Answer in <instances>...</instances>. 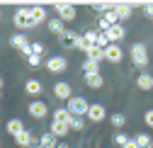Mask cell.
Listing matches in <instances>:
<instances>
[{
    "label": "cell",
    "instance_id": "obj_1",
    "mask_svg": "<svg viewBox=\"0 0 153 148\" xmlns=\"http://www.w3.org/2000/svg\"><path fill=\"white\" fill-rule=\"evenodd\" d=\"M129 56H131V61H134V66H139V68H146L148 66V46L143 44V41H136V44H131V49H129Z\"/></svg>",
    "mask_w": 153,
    "mask_h": 148
},
{
    "label": "cell",
    "instance_id": "obj_2",
    "mask_svg": "<svg viewBox=\"0 0 153 148\" xmlns=\"http://www.w3.org/2000/svg\"><path fill=\"white\" fill-rule=\"evenodd\" d=\"M66 109L73 114V117H88V109H90V102L85 97H71L66 102Z\"/></svg>",
    "mask_w": 153,
    "mask_h": 148
},
{
    "label": "cell",
    "instance_id": "obj_3",
    "mask_svg": "<svg viewBox=\"0 0 153 148\" xmlns=\"http://www.w3.org/2000/svg\"><path fill=\"white\" fill-rule=\"evenodd\" d=\"M12 22H15V27L17 29H32L34 24H32V17H29V7H17L15 10V15H12Z\"/></svg>",
    "mask_w": 153,
    "mask_h": 148
},
{
    "label": "cell",
    "instance_id": "obj_4",
    "mask_svg": "<svg viewBox=\"0 0 153 148\" xmlns=\"http://www.w3.org/2000/svg\"><path fill=\"white\" fill-rule=\"evenodd\" d=\"M27 112H29V117H34V119H46V117H49V104H46L44 100H32V102L27 104Z\"/></svg>",
    "mask_w": 153,
    "mask_h": 148
},
{
    "label": "cell",
    "instance_id": "obj_5",
    "mask_svg": "<svg viewBox=\"0 0 153 148\" xmlns=\"http://www.w3.org/2000/svg\"><path fill=\"white\" fill-rule=\"evenodd\" d=\"M53 10H56V15H59L63 22H73L75 17H78V10H75L73 5H68V3H53Z\"/></svg>",
    "mask_w": 153,
    "mask_h": 148
},
{
    "label": "cell",
    "instance_id": "obj_6",
    "mask_svg": "<svg viewBox=\"0 0 153 148\" xmlns=\"http://www.w3.org/2000/svg\"><path fill=\"white\" fill-rule=\"evenodd\" d=\"M44 66H46L49 73H63V70L68 68V58H66V56H49Z\"/></svg>",
    "mask_w": 153,
    "mask_h": 148
},
{
    "label": "cell",
    "instance_id": "obj_7",
    "mask_svg": "<svg viewBox=\"0 0 153 148\" xmlns=\"http://www.w3.org/2000/svg\"><path fill=\"white\" fill-rule=\"evenodd\" d=\"M15 143L20 148H39V138H34V134L29 129H25L20 136H15Z\"/></svg>",
    "mask_w": 153,
    "mask_h": 148
},
{
    "label": "cell",
    "instance_id": "obj_8",
    "mask_svg": "<svg viewBox=\"0 0 153 148\" xmlns=\"http://www.w3.org/2000/svg\"><path fill=\"white\" fill-rule=\"evenodd\" d=\"M29 17H32V24H34V27H39L42 22H49V20H51V17H49V10H46L44 5L29 7Z\"/></svg>",
    "mask_w": 153,
    "mask_h": 148
},
{
    "label": "cell",
    "instance_id": "obj_9",
    "mask_svg": "<svg viewBox=\"0 0 153 148\" xmlns=\"http://www.w3.org/2000/svg\"><path fill=\"white\" fill-rule=\"evenodd\" d=\"M53 97L56 100H71L73 97V87H71V83H66V80H59V83H56L53 85Z\"/></svg>",
    "mask_w": 153,
    "mask_h": 148
},
{
    "label": "cell",
    "instance_id": "obj_10",
    "mask_svg": "<svg viewBox=\"0 0 153 148\" xmlns=\"http://www.w3.org/2000/svg\"><path fill=\"white\" fill-rule=\"evenodd\" d=\"M122 58H124V51H122L119 44H109V46L105 49V61H109V63H122Z\"/></svg>",
    "mask_w": 153,
    "mask_h": 148
},
{
    "label": "cell",
    "instance_id": "obj_11",
    "mask_svg": "<svg viewBox=\"0 0 153 148\" xmlns=\"http://www.w3.org/2000/svg\"><path fill=\"white\" fill-rule=\"evenodd\" d=\"M105 34H107V39H109V44H119V41L124 39V36H126V27H124V24L119 22V24H114V27H109V29H107Z\"/></svg>",
    "mask_w": 153,
    "mask_h": 148
},
{
    "label": "cell",
    "instance_id": "obj_12",
    "mask_svg": "<svg viewBox=\"0 0 153 148\" xmlns=\"http://www.w3.org/2000/svg\"><path fill=\"white\" fill-rule=\"evenodd\" d=\"M88 119H90L92 124H100L102 119H107V109H105V104H90V109H88Z\"/></svg>",
    "mask_w": 153,
    "mask_h": 148
},
{
    "label": "cell",
    "instance_id": "obj_13",
    "mask_svg": "<svg viewBox=\"0 0 153 148\" xmlns=\"http://www.w3.org/2000/svg\"><path fill=\"white\" fill-rule=\"evenodd\" d=\"M78 32H75V29H66L61 36H59V44L63 46V49H75V41H78Z\"/></svg>",
    "mask_w": 153,
    "mask_h": 148
},
{
    "label": "cell",
    "instance_id": "obj_14",
    "mask_svg": "<svg viewBox=\"0 0 153 148\" xmlns=\"http://www.w3.org/2000/svg\"><path fill=\"white\" fill-rule=\"evenodd\" d=\"M25 92H27V95H32V97H39L42 92H44V85H42V80H36V78H29V80H25Z\"/></svg>",
    "mask_w": 153,
    "mask_h": 148
},
{
    "label": "cell",
    "instance_id": "obj_15",
    "mask_svg": "<svg viewBox=\"0 0 153 148\" xmlns=\"http://www.w3.org/2000/svg\"><path fill=\"white\" fill-rule=\"evenodd\" d=\"M49 131L56 136V138H66L68 134H71V126L66 124V121H51V129Z\"/></svg>",
    "mask_w": 153,
    "mask_h": 148
},
{
    "label": "cell",
    "instance_id": "obj_16",
    "mask_svg": "<svg viewBox=\"0 0 153 148\" xmlns=\"http://www.w3.org/2000/svg\"><path fill=\"white\" fill-rule=\"evenodd\" d=\"M46 27H49V32H51V34H56V36H61V34L68 29V27H66V22L61 20V17H51V20L46 22Z\"/></svg>",
    "mask_w": 153,
    "mask_h": 148
},
{
    "label": "cell",
    "instance_id": "obj_17",
    "mask_svg": "<svg viewBox=\"0 0 153 148\" xmlns=\"http://www.w3.org/2000/svg\"><path fill=\"white\" fill-rule=\"evenodd\" d=\"M5 129H7V134L15 138V136H20L22 131H25V124H22V119H7V124H5Z\"/></svg>",
    "mask_w": 153,
    "mask_h": 148
},
{
    "label": "cell",
    "instance_id": "obj_18",
    "mask_svg": "<svg viewBox=\"0 0 153 148\" xmlns=\"http://www.w3.org/2000/svg\"><path fill=\"white\" fill-rule=\"evenodd\" d=\"M85 85L92 87V90H100V87L105 85V80H102L100 73H85Z\"/></svg>",
    "mask_w": 153,
    "mask_h": 148
},
{
    "label": "cell",
    "instance_id": "obj_19",
    "mask_svg": "<svg viewBox=\"0 0 153 148\" xmlns=\"http://www.w3.org/2000/svg\"><path fill=\"white\" fill-rule=\"evenodd\" d=\"M131 5H126V3H114V12H117V17H119V22H124V20H129L131 17Z\"/></svg>",
    "mask_w": 153,
    "mask_h": 148
},
{
    "label": "cell",
    "instance_id": "obj_20",
    "mask_svg": "<svg viewBox=\"0 0 153 148\" xmlns=\"http://www.w3.org/2000/svg\"><path fill=\"white\" fill-rule=\"evenodd\" d=\"M27 44H29V39H27L22 32H17V34H12V36H10V46H12V49H17V51L25 49Z\"/></svg>",
    "mask_w": 153,
    "mask_h": 148
},
{
    "label": "cell",
    "instance_id": "obj_21",
    "mask_svg": "<svg viewBox=\"0 0 153 148\" xmlns=\"http://www.w3.org/2000/svg\"><path fill=\"white\" fill-rule=\"evenodd\" d=\"M136 85H139V90H153V75L151 73H141V75L136 78Z\"/></svg>",
    "mask_w": 153,
    "mask_h": 148
},
{
    "label": "cell",
    "instance_id": "obj_22",
    "mask_svg": "<svg viewBox=\"0 0 153 148\" xmlns=\"http://www.w3.org/2000/svg\"><path fill=\"white\" fill-rule=\"evenodd\" d=\"M39 148H59V141H56V136L51 131H46L42 138H39Z\"/></svg>",
    "mask_w": 153,
    "mask_h": 148
},
{
    "label": "cell",
    "instance_id": "obj_23",
    "mask_svg": "<svg viewBox=\"0 0 153 148\" xmlns=\"http://www.w3.org/2000/svg\"><path fill=\"white\" fill-rule=\"evenodd\" d=\"M85 56H88L90 61H97V63H100V61H105V49H100V46H90Z\"/></svg>",
    "mask_w": 153,
    "mask_h": 148
},
{
    "label": "cell",
    "instance_id": "obj_24",
    "mask_svg": "<svg viewBox=\"0 0 153 148\" xmlns=\"http://www.w3.org/2000/svg\"><path fill=\"white\" fill-rule=\"evenodd\" d=\"M71 117H73V114L68 112L66 107H59V109H53V121H66V124H68V121H71Z\"/></svg>",
    "mask_w": 153,
    "mask_h": 148
},
{
    "label": "cell",
    "instance_id": "obj_25",
    "mask_svg": "<svg viewBox=\"0 0 153 148\" xmlns=\"http://www.w3.org/2000/svg\"><path fill=\"white\" fill-rule=\"evenodd\" d=\"M134 141L139 143V148H151V146H153V138H151L148 134H136V136H134Z\"/></svg>",
    "mask_w": 153,
    "mask_h": 148
},
{
    "label": "cell",
    "instance_id": "obj_26",
    "mask_svg": "<svg viewBox=\"0 0 153 148\" xmlns=\"http://www.w3.org/2000/svg\"><path fill=\"white\" fill-rule=\"evenodd\" d=\"M68 126H71V131H83V129H85V119L83 117H71Z\"/></svg>",
    "mask_w": 153,
    "mask_h": 148
},
{
    "label": "cell",
    "instance_id": "obj_27",
    "mask_svg": "<svg viewBox=\"0 0 153 148\" xmlns=\"http://www.w3.org/2000/svg\"><path fill=\"white\" fill-rule=\"evenodd\" d=\"M109 121H112V126H114V129H119V131H122L124 124H126V117H124L122 112H117V114H112V119H109Z\"/></svg>",
    "mask_w": 153,
    "mask_h": 148
},
{
    "label": "cell",
    "instance_id": "obj_28",
    "mask_svg": "<svg viewBox=\"0 0 153 148\" xmlns=\"http://www.w3.org/2000/svg\"><path fill=\"white\" fill-rule=\"evenodd\" d=\"M83 73H100V63L85 58V61H83Z\"/></svg>",
    "mask_w": 153,
    "mask_h": 148
},
{
    "label": "cell",
    "instance_id": "obj_29",
    "mask_svg": "<svg viewBox=\"0 0 153 148\" xmlns=\"http://www.w3.org/2000/svg\"><path fill=\"white\" fill-rule=\"evenodd\" d=\"M112 141H114V143H117V146H122V148H124V146H126V143L131 141V136H126L124 131H117V134H114V136H112Z\"/></svg>",
    "mask_w": 153,
    "mask_h": 148
},
{
    "label": "cell",
    "instance_id": "obj_30",
    "mask_svg": "<svg viewBox=\"0 0 153 148\" xmlns=\"http://www.w3.org/2000/svg\"><path fill=\"white\" fill-rule=\"evenodd\" d=\"M97 34H100V32H95V29H88V32H83V39H85L88 44H92V46H95V44H97Z\"/></svg>",
    "mask_w": 153,
    "mask_h": 148
},
{
    "label": "cell",
    "instance_id": "obj_31",
    "mask_svg": "<svg viewBox=\"0 0 153 148\" xmlns=\"http://www.w3.org/2000/svg\"><path fill=\"white\" fill-rule=\"evenodd\" d=\"M27 63H29V66H32V68H39V66H44V63H46V61H44V58H42V56H34V53H32V56H29V58H27Z\"/></svg>",
    "mask_w": 153,
    "mask_h": 148
},
{
    "label": "cell",
    "instance_id": "obj_32",
    "mask_svg": "<svg viewBox=\"0 0 153 148\" xmlns=\"http://www.w3.org/2000/svg\"><path fill=\"white\" fill-rule=\"evenodd\" d=\"M92 44H88L85 39H83V34L78 36V41H75V49H78V51H83V53H88V49H90Z\"/></svg>",
    "mask_w": 153,
    "mask_h": 148
},
{
    "label": "cell",
    "instance_id": "obj_33",
    "mask_svg": "<svg viewBox=\"0 0 153 148\" xmlns=\"http://www.w3.org/2000/svg\"><path fill=\"white\" fill-rule=\"evenodd\" d=\"M95 46H100V49H107V46H109V39H107V34H105V32L97 34V44H95Z\"/></svg>",
    "mask_w": 153,
    "mask_h": 148
},
{
    "label": "cell",
    "instance_id": "obj_34",
    "mask_svg": "<svg viewBox=\"0 0 153 148\" xmlns=\"http://www.w3.org/2000/svg\"><path fill=\"white\" fill-rule=\"evenodd\" d=\"M32 51H34V56H44V46L39 41H32Z\"/></svg>",
    "mask_w": 153,
    "mask_h": 148
},
{
    "label": "cell",
    "instance_id": "obj_35",
    "mask_svg": "<svg viewBox=\"0 0 153 148\" xmlns=\"http://www.w3.org/2000/svg\"><path fill=\"white\" fill-rule=\"evenodd\" d=\"M143 121H146V126H151V129H153V109H148V112L143 114Z\"/></svg>",
    "mask_w": 153,
    "mask_h": 148
},
{
    "label": "cell",
    "instance_id": "obj_36",
    "mask_svg": "<svg viewBox=\"0 0 153 148\" xmlns=\"http://www.w3.org/2000/svg\"><path fill=\"white\" fill-rule=\"evenodd\" d=\"M20 53H22V56H25V58H29V56H32V53H34V51H32V41H29V44H27L25 49H20Z\"/></svg>",
    "mask_w": 153,
    "mask_h": 148
},
{
    "label": "cell",
    "instance_id": "obj_37",
    "mask_svg": "<svg viewBox=\"0 0 153 148\" xmlns=\"http://www.w3.org/2000/svg\"><path fill=\"white\" fill-rule=\"evenodd\" d=\"M143 12H146L148 17H153V3H148V5H143Z\"/></svg>",
    "mask_w": 153,
    "mask_h": 148
},
{
    "label": "cell",
    "instance_id": "obj_38",
    "mask_svg": "<svg viewBox=\"0 0 153 148\" xmlns=\"http://www.w3.org/2000/svg\"><path fill=\"white\" fill-rule=\"evenodd\" d=\"M124 148H139V143H136V141H134V138H131V141H129V143H126Z\"/></svg>",
    "mask_w": 153,
    "mask_h": 148
},
{
    "label": "cell",
    "instance_id": "obj_39",
    "mask_svg": "<svg viewBox=\"0 0 153 148\" xmlns=\"http://www.w3.org/2000/svg\"><path fill=\"white\" fill-rule=\"evenodd\" d=\"M59 148H71V146L68 143H59Z\"/></svg>",
    "mask_w": 153,
    "mask_h": 148
},
{
    "label": "cell",
    "instance_id": "obj_40",
    "mask_svg": "<svg viewBox=\"0 0 153 148\" xmlns=\"http://www.w3.org/2000/svg\"><path fill=\"white\" fill-rule=\"evenodd\" d=\"M0 90H3V75H0Z\"/></svg>",
    "mask_w": 153,
    "mask_h": 148
},
{
    "label": "cell",
    "instance_id": "obj_41",
    "mask_svg": "<svg viewBox=\"0 0 153 148\" xmlns=\"http://www.w3.org/2000/svg\"><path fill=\"white\" fill-rule=\"evenodd\" d=\"M0 97H3V90H0Z\"/></svg>",
    "mask_w": 153,
    "mask_h": 148
},
{
    "label": "cell",
    "instance_id": "obj_42",
    "mask_svg": "<svg viewBox=\"0 0 153 148\" xmlns=\"http://www.w3.org/2000/svg\"><path fill=\"white\" fill-rule=\"evenodd\" d=\"M0 148H3V141H0Z\"/></svg>",
    "mask_w": 153,
    "mask_h": 148
},
{
    "label": "cell",
    "instance_id": "obj_43",
    "mask_svg": "<svg viewBox=\"0 0 153 148\" xmlns=\"http://www.w3.org/2000/svg\"><path fill=\"white\" fill-rule=\"evenodd\" d=\"M0 17H3V10H0Z\"/></svg>",
    "mask_w": 153,
    "mask_h": 148
},
{
    "label": "cell",
    "instance_id": "obj_44",
    "mask_svg": "<svg viewBox=\"0 0 153 148\" xmlns=\"http://www.w3.org/2000/svg\"><path fill=\"white\" fill-rule=\"evenodd\" d=\"M151 148H153V146H151Z\"/></svg>",
    "mask_w": 153,
    "mask_h": 148
}]
</instances>
